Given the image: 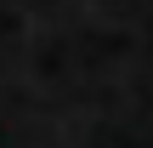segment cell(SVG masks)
Instances as JSON below:
<instances>
[]
</instances>
